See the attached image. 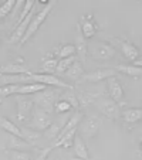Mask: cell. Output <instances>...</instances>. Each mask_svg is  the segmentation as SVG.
<instances>
[{
  "label": "cell",
  "instance_id": "4fadbf2b",
  "mask_svg": "<svg viewBox=\"0 0 142 160\" xmlns=\"http://www.w3.org/2000/svg\"><path fill=\"white\" fill-rule=\"evenodd\" d=\"M0 74L2 75H17V74H31V71L26 65L9 62L0 67Z\"/></svg>",
  "mask_w": 142,
  "mask_h": 160
},
{
  "label": "cell",
  "instance_id": "7a4b0ae2",
  "mask_svg": "<svg viewBox=\"0 0 142 160\" xmlns=\"http://www.w3.org/2000/svg\"><path fill=\"white\" fill-rule=\"evenodd\" d=\"M57 92H60V91L54 89V88H45L41 92L34 94L33 95L34 105L51 115L54 112V105L57 102Z\"/></svg>",
  "mask_w": 142,
  "mask_h": 160
},
{
  "label": "cell",
  "instance_id": "6da1fadb",
  "mask_svg": "<svg viewBox=\"0 0 142 160\" xmlns=\"http://www.w3.org/2000/svg\"><path fill=\"white\" fill-rule=\"evenodd\" d=\"M54 6H55V2L54 0H51V2H49V3L45 4L44 7H43L40 12H37L36 14H34V17L31 18V21H30V26H29V28H27V31H26V34H24V37L21 38V41H20V44H24V42H27L29 40L33 37V34L36 33L37 30H39L40 27H41V24L45 21V18H47V16L51 13V10L54 9Z\"/></svg>",
  "mask_w": 142,
  "mask_h": 160
},
{
  "label": "cell",
  "instance_id": "ba28073f",
  "mask_svg": "<svg viewBox=\"0 0 142 160\" xmlns=\"http://www.w3.org/2000/svg\"><path fill=\"white\" fill-rule=\"evenodd\" d=\"M115 55V48L109 42L98 41L92 48V57L95 60H111Z\"/></svg>",
  "mask_w": 142,
  "mask_h": 160
},
{
  "label": "cell",
  "instance_id": "7402d4cb",
  "mask_svg": "<svg viewBox=\"0 0 142 160\" xmlns=\"http://www.w3.org/2000/svg\"><path fill=\"white\" fill-rule=\"evenodd\" d=\"M82 75H84V65H82V62L80 60H77L76 62L73 64V65L70 67V70L66 72L67 78L74 79V81H77V79H81Z\"/></svg>",
  "mask_w": 142,
  "mask_h": 160
},
{
  "label": "cell",
  "instance_id": "ac0fdd59",
  "mask_svg": "<svg viewBox=\"0 0 142 160\" xmlns=\"http://www.w3.org/2000/svg\"><path fill=\"white\" fill-rule=\"evenodd\" d=\"M45 85L43 84H37V82H31V84H24V85H20L18 88L17 94L16 95H34L37 92H41V91L45 89Z\"/></svg>",
  "mask_w": 142,
  "mask_h": 160
},
{
  "label": "cell",
  "instance_id": "277c9868",
  "mask_svg": "<svg viewBox=\"0 0 142 160\" xmlns=\"http://www.w3.org/2000/svg\"><path fill=\"white\" fill-rule=\"evenodd\" d=\"M53 123V118L50 113H47L45 111L34 106L33 109V115H31V121H30V126L31 129L37 130V132H45Z\"/></svg>",
  "mask_w": 142,
  "mask_h": 160
},
{
  "label": "cell",
  "instance_id": "603a6c76",
  "mask_svg": "<svg viewBox=\"0 0 142 160\" xmlns=\"http://www.w3.org/2000/svg\"><path fill=\"white\" fill-rule=\"evenodd\" d=\"M115 71L117 72H122L125 75L134 77V78H138V77H142V68L135 65H127V64H119V65L115 67Z\"/></svg>",
  "mask_w": 142,
  "mask_h": 160
},
{
  "label": "cell",
  "instance_id": "9a60e30c",
  "mask_svg": "<svg viewBox=\"0 0 142 160\" xmlns=\"http://www.w3.org/2000/svg\"><path fill=\"white\" fill-rule=\"evenodd\" d=\"M122 119L125 121V123L134 125L136 122L142 121V108H128L124 109L121 113Z\"/></svg>",
  "mask_w": 142,
  "mask_h": 160
},
{
  "label": "cell",
  "instance_id": "e0dca14e",
  "mask_svg": "<svg viewBox=\"0 0 142 160\" xmlns=\"http://www.w3.org/2000/svg\"><path fill=\"white\" fill-rule=\"evenodd\" d=\"M73 149H74V153H76L77 157H80V159H82V160H90L87 145H85V142L82 140L81 136H76L74 143H73Z\"/></svg>",
  "mask_w": 142,
  "mask_h": 160
},
{
  "label": "cell",
  "instance_id": "5b68a950",
  "mask_svg": "<svg viewBox=\"0 0 142 160\" xmlns=\"http://www.w3.org/2000/svg\"><path fill=\"white\" fill-rule=\"evenodd\" d=\"M31 81L37 82V84H43L45 87H57V88H64V89H73V87L67 82L61 81L55 75L51 74H40V72H31Z\"/></svg>",
  "mask_w": 142,
  "mask_h": 160
},
{
  "label": "cell",
  "instance_id": "9c48e42d",
  "mask_svg": "<svg viewBox=\"0 0 142 160\" xmlns=\"http://www.w3.org/2000/svg\"><path fill=\"white\" fill-rule=\"evenodd\" d=\"M117 71L115 70H111V68H101V70H97V71H92L90 74H84L81 78V81H85V82H100V81H104V79H108L111 77H115Z\"/></svg>",
  "mask_w": 142,
  "mask_h": 160
},
{
  "label": "cell",
  "instance_id": "484cf974",
  "mask_svg": "<svg viewBox=\"0 0 142 160\" xmlns=\"http://www.w3.org/2000/svg\"><path fill=\"white\" fill-rule=\"evenodd\" d=\"M76 61H77L76 55H73V57H68V58H63V60H58L57 68H55V72H57V74H66L67 71L70 70V67L73 65Z\"/></svg>",
  "mask_w": 142,
  "mask_h": 160
},
{
  "label": "cell",
  "instance_id": "8fae6325",
  "mask_svg": "<svg viewBox=\"0 0 142 160\" xmlns=\"http://www.w3.org/2000/svg\"><path fill=\"white\" fill-rule=\"evenodd\" d=\"M30 74H17V75H2L0 74V87L4 85H24L31 84Z\"/></svg>",
  "mask_w": 142,
  "mask_h": 160
},
{
  "label": "cell",
  "instance_id": "f546056e",
  "mask_svg": "<svg viewBox=\"0 0 142 160\" xmlns=\"http://www.w3.org/2000/svg\"><path fill=\"white\" fill-rule=\"evenodd\" d=\"M76 54V45L74 44H66L63 45L58 51V60H63V58H68L73 57Z\"/></svg>",
  "mask_w": 142,
  "mask_h": 160
},
{
  "label": "cell",
  "instance_id": "d4e9b609",
  "mask_svg": "<svg viewBox=\"0 0 142 160\" xmlns=\"http://www.w3.org/2000/svg\"><path fill=\"white\" fill-rule=\"evenodd\" d=\"M26 148H31L30 143H27L23 138H17V136L10 135L9 138V143H7V149L10 150H23Z\"/></svg>",
  "mask_w": 142,
  "mask_h": 160
},
{
  "label": "cell",
  "instance_id": "4dcf8cb0",
  "mask_svg": "<svg viewBox=\"0 0 142 160\" xmlns=\"http://www.w3.org/2000/svg\"><path fill=\"white\" fill-rule=\"evenodd\" d=\"M16 4L17 3H16L14 0H6V2H3V3L0 4V20H3V18L14 9Z\"/></svg>",
  "mask_w": 142,
  "mask_h": 160
},
{
  "label": "cell",
  "instance_id": "836d02e7",
  "mask_svg": "<svg viewBox=\"0 0 142 160\" xmlns=\"http://www.w3.org/2000/svg\"><path fill=\"white\" fill-rule=\"evenodd\" d=\"M71 108H73V106L70 105L68 102L58 99L54 105V112H57V113H67L68 111H71Z\"/></svg>",
  "mask_w": 142,
  "mask_h": 160
},
{
  "label": "cell",
  "instance_id": "8d00e7d4",
  "mask_svg": "<svg viewBox=\"0 0 142 160\" xmlns=\"http://www.w3.org/2000/svg\"><path fill=\"white\" fill-rule=\"evenodd\" d=\"M71 160H82V159H80V157H73Z\"/></svg>",
  "mask_w": 142,
  "mask_h": 160
},
{
  "label": "cell",
  "instance_id": "d6a6232c",
  "mask_svg": "<svg viewBox=\"0 0 142 160\" xmlns=\"http://www.w3.org/2000/svg\"><path fill=\"white\" fill-rule=\"evenodd\" d=\"M9 160H31V156L23 150H10Z\"/></svg>",
  "mask_w": 142,
  "mask_h": 160
},
{
  "label": "cell",
  "instance_id": "e575fe53",
  "mask_svg": "<svg viewBox=\"0 0 142 160\" xmlns=\"http://www.w3.org/2000/svg\"><path fill=\"white\" fill-rule=\"evenodd\" d=\"M51 150H53V146H50V148H45V149H41V150H40L39 157H37L36 160H47V157H49V154L51 153Z\"/></svg>",
  "mask_w": 142,
  "mask_h": 160
},
{
  "label": "cell",
  "instance_id": "74e56055",
  "mask_svg": "<svg viewBox=\"0 0 142 160\" xmlns=\"http://www.w3.org/2000/svg\"><path fill=\"white\" fill-rule=\"evenodd\" d=\"M141 150H142V143H141Z\"/></svg>",
  "mask_w": 142,
  "mask_h": 160
},
{
  "label": "cell",
  "instance_id": "5bb4252c",
  "mask_svg": "<svg viewBox=\"0 0 142 160\" xmlns=\"http://www.w3.org/2000/svg\"><path fill=\"white\" fill-rule=\"evenodd\" d=\"M117 41L119 42L121 51H122V54L125 55V58H128L129 61H135L136 58L139 57V50L136 48L132 42L127 41V40H119V38H118Z\"/></svg>",
  "mask_w": 142,
  "mask_h": 160
},
{
  "label": "cell",
  "instance_id": "8992f818",
  "mask_svg": "<svg viewBox=\"0 0 142 160\" xmlns=\"http://www.w3.org/2000/svg\"><path fill=\"white\" fill-rule=\"evenodd\" d=\"M101 125H103V119L97 115H91L85 118L81 123V135L85 139H91L98 133Z\"/></svg>",
  "mask_w": 142,
  "mask_h": 160
},
{
  "label": "cell",
  "instance_id": "d590c367",
  "mask_svg": "<svg viewBox=\"0 0 142 160\" xmlns=\"http://www.w3.org/2000/svg\"><path fill=\"white\" fill-rule=\"evenodd\" d=\"M134 65H135V67H139V68H142V55H139V57L136 58L135 61H134Z\"/></svg>",
  "mask_w": 142,
  "mask_h": 160
},
{
  "label": "cell",
  "instance_id": "f35d334b",
  "mask_svg": "<svg viewBox=\"0 0 142 160\" xmlns=\"http://www.w3.org/2000/svg\"><path fill=\"white\" fill-rule=\"evenodd\" d=\"M0 4H2V3H0Z\"/></svg>",
  "mask_w": 142,
  "mask_h": 160
},
{
  "label": "cell",
  "instance_id": "30bf717a",
  "mask_svg": "<svg viewBox=\"0 0 142 160\" xmlns=\"http://www.w3.org/2000/svg\"><path fill=\"white\" fill-rule=\"evenodd\" d=\"M107 87H108V95L114 102L119 103L122 99H124V89H122V85L119 84L115 77H111V78L107 79Z\"/></svg>",
  "mask_w": 142,
  "mask_h": 160
},
{
  "label": "cell",
  "instance_id": "1f68e13d",
  "mask_svg": "<svg viewBox=\"0 0 142 160\" xmlns=\"http://www.w3.org/2000/svg\"><path fill=\"white\" fill-rule=\"evenodd\" d=\"M18 88H20V85H4V87H0V97L7 98L10 95H16Z\"/></svg>",
  "mask_w": 142,
  "mask_h": 160
},
{
  "label": "cell",
  "instance_id": "44dd1931",
  "mask_svg": "<svg viewBox=\"0 0 142 160\" xmlns=\"http://www.w3.org/2000/svg\"><path fill=\"white\" fill-rule=\"evenodd\" d=\"M0 128H2L3 130H6L7 133H10V135L17 136V138H21L20 128L16 126L12 121H9V119H7L6 116H3V115H0Z\"/></svg>",
  "mask_w": 142,
  "mask_h": 160
},
{
  "label": "cell",
  "instance_id": "83f0119b",
  "mask_svg": "<svg viewBox=\"0 0 142 160\" xmlns=\"http://www.w3.org/2000/svg\"><path fill=\"white\" fill-rule=\"evenodd\" d=\"M57 62H58V60H55V58H50V60H45L44 62L41 64V68H40V74H51V75H54L55 68H57Z\"/></svg>",
  "mask_w": 142,
  "mask_h": 160
},
{
  "label": "cell",
  "instance_id": "ffe728a7",
  "mask_svg": "<svg viewBox=\"0 0 142 160\" xmlns=\"http://www.w3.org/2000/svg\"><path fill=\"white\" fill-rule=\"evenodd\" d=\"M104 92H88V91H82L80 94H77V98H78L80 106H85L90 105V103H94L100 97H103Z\"/></svg>",
  "mask_w": 142,
  "mask_h": 160
},
{
  "label": "cell",
  "instance_id": "7c38bea8",
  "mask_svg": "<svg viewBox=\"0 0 142 160\" xmlns=\"http://www.w3.org/2000/svg\"><path fill=\"white\" fill-rule=\"evenodd\" d=\"M80 30H81V34L84 36L85 40L95 36L97 24H95L92 16H82L81 20H80Z\"/></svg>",
  "mask_w": 142,
  "mask_h": 160
},
{
  "label": "cell",
  "instance_id": "2e32d148",
  "mask_svg": "<svg viewBox=\"0 0 142 160\" xmlns=\"http://www.w3.org/2000/svg\"><path fill=\"white\" fill-rule=\"evenodd\" d=\"M82 121V113L80 111H77L76 113H74V115H71L68 118V121L66 122V125H64V128L63 129H61V132L58 133V138H61V136H64L66 135L67 132H68V130H71V129H74V128H78L80 126V122ZM57 138V139H58ZM55 139V140H57ZM54 140V142H55Z\"/></svg>",
  "mask_w": 142,
  "mask_h": 160
},
{
  "label": "cell",
  "instance_id": "52a82bcc",
  "mask_svg": "<svg viewBox=\"0 0 142 160\" xmlns=\"http://www.w3.org/2000/svg\"><path fill=\"white\" fill-rule=\"evenodd\" d=\"M16 102H17V119L20 122H24L30 112L34 109L33 98H29L26 95H16Z\"/></svg>",
  "mask_w": 142,
  "mask_h": 160
},
{
  "label": "cell",
  "instance_id": "d6986e66",
  "mask_svg": "<svg viewBox=\"0 0 142 160\" xmlns=\"http://www.w3.org/2000/svg\"><path fill=\"white\" fill-rule=\"evenodd\" d=\"M74 45H76V52L78 54L80 61L84 62L85 57H87V52H88V44H87V40L84 38V36H82L81 33L76 37V42H74Z\"/></svg>",
  "mask_w": 142,
  "mask_h": 160
},
{
  "label": "cell",
  "instance_id": "3957f363",
  "mask_svg": "<svg viewBox=\"0 0 142 160\" xmlns=\"http://www.w3.org/2000/svg\"><path fill=\"white\" fill-rule=\"evenodd\" d=\"M95 108L101 112V115H104L107 119H111V121H115V119L119 118V108H118V103L114 102L111 98H107L105 95L100 97L95 102H94Z\"/></svg>",
  "mask_w": 142,
  "mask_h": 160
},
{
  "label": "cell",
  "instance_id": "cb8c5ba5",
  "mask_svg": "<svg viewBox=\"0 0 142 160\" xmlns=\"http://www.w3.org/2000/svg\"><path fill=\"white\" fill-rule=\"evenodd\" d=\"M21 130V138L26 140L27 143H30L31 146H34L37 143V140L41 138V132L31 129V128H20Z\"/></svg>",
  "mask_w": 142,
  "mask_h": 160
},
{
  "label": "cell",
  "instance_id": "f1b7e54d",
  "mask_svg": "<svg viewBox=\"0 0 142 160\" xmlns=\"http://www.w3.org/2000/svg\"><path fill=\"white\" fill-rule=\"evenodd\" d=\"M34 0H27L24 4H23V9H21V12H20V16H18V18H17V24H20L21 21L24 20L26 17L29 16V13L31 12V10L34 9ZM16 24V26H17ZM16 26H14V28H16Z\"/></svg>",
  "mask_w": 142,
  "mask_h": 160
},
{
  "label": "cell",
  "instance_id": "4316f807",
  "mask_svg": "<svg viewBox=\"0 0 142 160\" xmlns=\"http://www.w3.org/2000/svg\"><path fill=\"white\" fill-rule=\"evenodd\" d=\"M60 99L68 102L74 109H78L80 108L78 98H77V94H74V89H67L66 92H63V95L60 97Z\"/></svg>",
  "mask_w": 142,
  "mask_h": 160
}]
</instances>
